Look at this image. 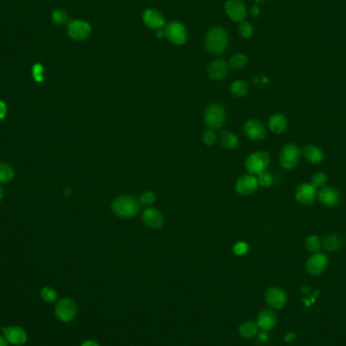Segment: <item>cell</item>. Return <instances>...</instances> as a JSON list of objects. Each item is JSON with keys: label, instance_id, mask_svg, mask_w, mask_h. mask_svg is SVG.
<instances>
[{"label": "cell", "instance_id": "obj_1", "mask_svg": "<svg viewBox=\"0 0 346 346\" xmlns=\"http://www.w3.org/2000/svg\"><path fill=\"white\" fill-rule=\"evenodd\" d=\"M110 208L116 216L130 219L138 215L141 204L139 200L132 196H120L112 201Z\"/></svg>", "mask_w": 346, "mask_h": 346}, {"label": "cell", "instance_id": "obj_2", "mask_svg": "<svg viewBox=\"0 0 346 346\" xmlns=\"http://www.w3.org/2000/svg\"><path fill=\"white\" fill-rule=\"evenodd\" d=\"M205 45L208 52L213 54H221L228 45V35L223 28L216 27L210 29L206 35Z\"/></svg>", "mask_w": 346, "mask_h": 346}, {"label": "cell", "instance_id": "obj_3", "mask_svg": "<svg viewBox=\"0 0 346 346\" xmlns=\"http://www.w3.org/2000/svg\"><path fill=\"white\" fill-rule=\"evenodd\" d=\"M227 120L224 107L219 104H210L204 112V122L210 130L221 129Z\"/></svg>", "mask_w": 346, "mask_h": 346}, {"label": "cell", "instance_id": "obj_4", "mask_svg": "<svg viewBox=\"0 0 346 346\" xmlns=\"http://www.w3.org/2000/svg\"><path fill=\"white\" fill-rule=\"evenodd\" d=\"M270 163L271 157L266 152H255L247 158L245 162V168L249 174L258 175L265 171Z\"/></svg>", "mask_w": 346, "mask_h": 346}, {"label": "cell", "instance_id": "obj_5", "mask_svg": "<svg viewBox=\"0 0 346 346\" xmlns=\"http://www.w3.org/2000/svg\"><path fill=\"white\" fill-rule=\"evenodd\" d=\"M301 158V150L295 144H286L281 148L279 154V162L280 165L285 169L295 168Z\"/></svg>", "mask_w": 346, "mask_h": 346}, {"label": "cell", "instance_id": "obj_6", "mask_svg": "<svg viewBox=\"0 0 346 346\" xmlns=\"http://www.w3.org/2000/svg\"><path fill=\"white\" fill-rule=\"evenodd\" d=\"M67 34L71 40L81 42L91 34V27L87 22L81 20L71 21L67 27Z\"/></svg>", "mask_w": 346, "mask_h": 346}, {"label": "cell", "instance_id": "obj_7", "mask_svg": "<svg viewBox=\"0 0 346 346\" xmlns=\"http://www.w3.org/2000/svg\"><path fill=\"white\" fill-rule=\"evenodd\" d=\"M56 316L63 322L68 323L77 315V306L75 302L70 298H64L60 300L55 308Z\"/></svg>", "mask_w": 346, "mask_h": 346}, {"label": "cell", "instance_id": "obj_8", "mask_svg": "<svg viewBox=\"0 0 346 346\" xmlns=\"http://www.w3.org/2000/svg\"><path fill=\"white\" fill-rule=\"evenodd\" d=\"M142 221L150 229L157 230L164 226L165 220L163 214L155 208H147L142 213Z\"/></svg>", "mask_w": 346, "mask_h": 346}, {"label": "cell", "instance_id": "obj_9", "mask_svg": "<svg viewBox=\"0 0 346 346\" xmlns=\"http://www.w3.org/2000/svg\"><path fill=\"white\" fill-rule=\"evenodd\" d=\"M257 177L252 174H245L240 176L235 183V190L241 196L252 195L258 188Z\"/></svg>", "mask_w": 346, "mask_h": 346}, {"label": "cell", "instance_id": "obj_10", "mask_svg": "<svg viewBox=\"0 0 346 346\" xmlns=\"http://www.w3.org/2000/svg\"><path fill=\"white\" fill-rule=\"evenodd\" d=\"M244 134L252 141H261L266 136V129L264 125L256 120L250 119L244 124Z\"/></svg>", "mask_w": 346, "mask_h": 346}, {"label": "cell", "instance_id": "obj_11", "mask_svg": "<svg viewBox=\"0 0 346 346\" xmlns=\"http://www.w3.org/2000/svg\"><path fill=\"white\" fill-rule=\"evenodd\" d=\"M328 263V257L325 254L317 252L309 257L306 263V267L308 273L312 276H319L326 271Z\"/></svg>", "mask_w": 346, "mask_h": 346}, {"label": "cell", "instance_id": "obj_12", "mask_svg": "<svg viewBox=\"0 0 346 346\" xmlns=\"http://www.w3.org/2000/svg\"><path fill=\"white\" fill-rule=\"evenodd\" d=\"M165 35L175 45H182L187 40V32L184 26L178 22H173L166 26Z\"/></svg>", "mask_w": 346, "mask_h": 346}, {"label": "cell", "instance_id": "obj_13", "mask_svg": "<svg viewBox=\"0 0 346 346\" xmlns=\"http://www.w3.org/2000/svg\"><path fill=\"white\" fill-rule=\"evenodd\" d=\"M265 301L274 309H281L285 306L287 297L283 290L279 287H270L265 293Z\"/></svg>", "mask_w": 346, "mask_h": 346}, {"label": "cell", "instance_id": "obj_14", "mask_svg": "<svg viewBox=\"0 0 346 346\" xmlns=\"http://www.w3.org/2000/svg\"><path fill=\"white\" fill-rule=\"evenodd\" d=\"M316 187L309 183H303L298 186L296 191V200L302 206H310L316 199Z\"/></svg>", "mask_w": 346, "mask_h": 346}, {"label": "cell", "instance_id": "obj_15", "mask_svg": "<svg viewBox=\"0 0 346 346\" xmlns=\"http://www.w3.org/2000/svg\"><path fill=\"white\" fill-rule=\"evenodd\" d=\"M3 334L7 342L14 345H23L28 340V334L26 330L18 326H11L4 328Z\"/></svg>", "mask_w": 346, "mask_h": 346}, {"label": "cell", "instance_id": "obj_16", "mask_svg": "<svg viewBox=\"0 0 346 346\" xmlns=\"http://www.w3.org/2000/svg\"><path fill=\"white\" fill-rule=\"evenodd\" d=\"M226 12L234 22H241L246 17V7L240 0H228L225 5Z\"/></svg>", "mask_w": 346, "mask_h": 346}, {"label": "cell", "instance_id": "obj_17", "mask_svg": "<svg viewBox=\"0 0 346 346\" xmlns=\"http://www.w3.org/2000/svg\"><path fill=\"white\" fill-rule=\"evenodd\" d=\"M143 22L144 24L152 29V30H160L162 27H164L165 21L161 12H159L156 9H146L143 13Z\"/></svg>", "mask_w": 346, "mask_h": 346}, {"label": "cell", "instance_id": "obj_18", "mask_svg": "<svg viewBox=\"0 0 346 346\" xmlns=\"http://www.w3.org/2000/svg\"><path fill=\"white\" fill-rule=\"evenodd\" d=\"M319 200L326 207H335L340 202V194L334 187H323L319 193Z\"/></svg>", "mask_w": 346, "mask_h": 346}, {"label": "cell", "instance_id": "obj_19", "mask_svg": "<svg viewBox=\"0 0 346 346\" xmlns=\"http://www.w3.org/2000/svg\"><path fill=\"white\" fill-rule=\"evenodd\" d=\"M257 325L263 331L272 330L277 323V318L276 313L270 309H265L259 313L257 317Z\"/></svg>", "mask_w": 346, "mask_h": 346}, {"label": "cell", "instance_id": "obj_20", "mask_svg": "<svg viewBox=\"0 0 346 346\" xmlns=\"http://www.w3.org/2000/svg\"><path fill=\"white\" fill-rule=\"evenodd\" d=\"M229 71V64L224 60H216L208 67V77L213 80H221L226 77Z\"/></svg>", "mask_w": 346, "mask_h": 346}, {"label": "cell", "instance_id": "obj_21", "mask_svg": "<svg viewBox=\"0 0 346 346\" xmlns=\"http://www.w3.org/2000/svg\"><path fill=\"white\" fill-rule=\"evenodd\" d=\"M268 126L271 131L274 134H282L287 127V121L285 119V117L281 113H275L271 117L270 121H268Z\"/></svg>", "mask_w": 346, "mask_h": 346}, {"label": "cell", "instance_id": "obj_22", "mask_svg": "<svg viewBox=\"0 0 346 346\" xmlns=\"http://www.w3.org/2000/svg\"><path fill=\"white\" fill-rule=\"evenodd\" d=\"M219 141L221 146L226 150H235L239 145L238 137L229 131H223L219 135Z\"/></svg>", "mask_w": 346, "mask_h": 346}, {"label": "cell", "instance_id": "obj_23", "mask_svg": "<svg viewBox=\"0 0 346 346\" xmlns=\"http://www.w3.org/2000/svg\"><path fill=\"white\" fill-rule=\"evenodd\" d=\"M322 246L328 252H335L341 248L342 239L337 234H329L324 237Z\"/></svg>", "mask_w": 346, "mask_h": 346}, {"label": "cell", "instance_id": "obj_24", "mask_svg": "<svg viewBox=\"0 0 346 346\" xmlns=\"http://www.w3.org/2000/svg\"><path fill=\"white\" fill-rule=\"evenodd\" d=\"M303 154L305 158L311 163H319L324 158L323 151L319 147L314 146V145L306 146L303 150Z\"/></svg>", "mask_w": 346, "mask_h": 346}, {"label": "cell", "instance_id": "obj_25", "mask_svg": "<svg viewBox=\"0 0 346 346\" xmlns=\"http://www.w3.org/2000/svg\"><path fill=\"white\" fill-rule=\"evenodd\" d=\"M258 325L254 321H245L239 327V334L245 339H251L258 334Z\"/></svg>", "mask_w": 346, "mask_h": 346}, {"label": "cell", "instance_id": "obj_26", "mask_svg": "<svg viewBox=\"0 0 346 346\" xmlns=\"http://www.w3.org/2000/svg\"><path fill=\"white\" fill-rule=\"evenodd\" d=\"M249 91L248 84L243 80H236L230 86V92L235 98H243Z\"/></svg>", "mask_w": 346, "mask_h": 346}, {"label": "cell", "instance_id": "obj_27", "mask_svg": "<svg viewBox=\"0 0 346 346\" xmlns=\"http://www.w3.org/2000/svg\"><path fill=\"white\" fill-rule=\"evenodd\" d=\"M248 63V58L244 54H235L229 61V66L232 69L240 70L244 68Z\"/></svg>", "mask_w": 346, "mask_h": 346}, {"label": "cell", "instance_id": "obj_28", "mask_svg": "<svg viewBox=\"0 0 346 346\" xmlns=\"http://www.w3.org/2000/svg\"><path fill=\"white\" fill-rule=\"evenodd\" d=\"M14 177V170L6 163H0V183L10 182Z\"/></svg>", "mask_w": 346, "mask_h": 346}, {"label": "cell", "instance_id": "obj_29", "mask_svg": "<svg viewBox=\"0 0 346 346\" xmlns=\"http://www.w3.org/2000/svg\"><path fill=\"white\" fill-rule=\"evenodd\" d=\"M51 17H52V21H53L54 24L61 26V25L66 24L67 18H68V15H67L66 11H64L63 9L56 8V9H54V10L52 11Z\"/></svg>", "mask_w": 346, "mask_h": 346}, {"label": "cell", "instance_id": "obj_30", "mask_svg": "<svg viewBox=\"0 0 346 346\" xmlns=\"http://www.w3.org/2000/svg\"><path fill=\"white\" fill-rule=\"evenodd\" d=\"M155 201H156V194L152 190H145L144 193H142L139 199L140 204L146 207L152 206L155 203Z\"/></svg>", "mask_w": 346, "mask_h": 346}, {"label": "cell", "instance_id": "obj_31", "mask_svg": "<svg viewBox=\"0 0 346 346\" xmlns=\"http://www.w3.org/2000/svg\"><path fill=\"white\" fill-rule=\"evenodd\" d=\"M322 247V241L318 236L311 235L306 240V248L312 253H317Z\"/></svg>", "mask_w": 346, "mask_h": 346}, {"label": "cell", "instance_id": "obj_32", "mask_svg": "<svg viewBox=\"0 0 346 346\" xmlns=\"http://www.w3.org/2000/svg\"><path fill=\"white\" fill-rule=\"evenodd\" d=\"M41 297H42V299L45 302H47V303H53L57 299V293H56V291L54 289H52L50 286H45L41 291Z\"/></svg>", "mask_w": 346, "mask_h": 346}, {"label": "cell", "instance_id": "obj_33", "mask_svg": "<svg viewBox=\"0 0 346 346\" xmlns=\"http://www.w3.org/2000/svg\"><path fill=\"white\" fill-rule=\"evenodd\" d=\"M45 68L41 63H35L32 67V75L36 83H42L45 79Z\"/></svg>", "mask_w": 346, "mask_h": 346}, {"label": "cell", "instance_id": "obj_34", "mask_svg": "<svg viewBox=\"0 0 346 346\" xmlns=\"http://www.w3.org/2000/svg\"><path fill=\"white\" fill-rule=\"evenodd\" d=\"M327 182V175L324 172L315 173L312 177V185L317 187H322Z\"/></svg>", "mask_w": 346, "mask_h": 346}, {"label": "cell", "instance_id": "obj_35", "mask_svg": "<svg viewBox=\"0 0 346 346\" xmlns=\"http://www.w3.org/2000/svg\"><path fill=\"white\" fill-rule=\"evenodd\" d=\"M257 181H258V184L261 185L262 187H270L274 182V178L270 173L263 171L258 174Z\"/></svg>", "mask_w": 346, "mask_h": 346}, {"label": "cell", "instance_id": "obj_36", "mask_svg": "<svg viewBox=\"0 0 346 346\" xmlns=\"http://www.w3.org/2000/svg\"><path fill=\"white\" fill-rule=\"evenodd\" d=\"M238 32L240 35L244 37V39H250L252 35H253V27L249 24V23H246V22H242L240 25H239V28H238Z\"/></svg>", "mask_w": 346, "mask_h": 346}, {"label": "cell", "instance_id": "obj_37", "mask_svg": "<svg viewBox=\"0 0 346 346\" xmlns=\"http://www.w3.org/2000/svg\"><path fill=\"white\" fill-rule=\"evenodd\" d=\"M249 251V245L244 241L236 242L233 246V252L237 256H243Z\"/></svg>", "mask_w": 346, "mask_h": 346}, {"label": "cell", "instance_id": "obj_38", "mask_svg": "<svg viewBox=\"0 0 346 346\" xmlns=\"http://www.w3.org/2000/svg\"><path fill=\"white\" fill-rule=\"evenodd\" d=\"M203 142L207 146H213L217 142V135L214 133V131H207L203 135Z\"/></svg>", "mask_w": 346, "mask_h": 346}, {"label": "cell", "instance_id": "obj_39", "mask_svg": "<svg viewBox=\"0 0 346 346\" xmlns=\"http://www.w3.org/2000/svg\"><path fill=\"white\" fill-rule=\"evenodd\" d=\"M7 114V106L2 101H0V121L4 120Z\"/></svg>", "mask_w": 346, "mask_h": 346}, {"label": "cell", "instance_id": "obj_40", "mask_svg": "<svg viewBox=\"0 0 346 346\" xmlns=\"http://www.w3.org/2000/svg\"><path fill=\"white\" fill-rule=\"evenodd\" d=\"M258 339H259V341H262V342L267 341L268 340V334H267V332L263 331V330L261 332H259L258 333Z\"/></svg>", "mask_w": 346, "mask_h": 346}, {"label": "cell", "instance_id": "obj_41", "mask_svg": "<svg viewBox=\"0 0 346 346\" xmlns=\"http://www.w3.org/2000/svg\"><path fill=\"white\" fill-rule=\"evenodd\" d=\"M296 337H297V334H296V333H294V332H289V333L284 336V341H285V342H292V341H294V340L296 339Z\"/></svg>", "mask_w": 346, "mask_h": 346}, {"label": "cell", "instance_id": "obj_42", "mask_svg": "<svg viewBox=\"0 0 346 346\" xmlns=\"http://www.w3.org/2000/svg\"><path fill=\"white\" fill-rule=\"evenodd\" d=\"M81 346H101L97 341L94 340H85Z\"/></svg>", "mask_w": 346, "mask_h": 346}, {"label": "cell", "instance_id": "obj_43", "mask_svg": "<svg viewBox=\"0 0 346 346\" xmlns=\"http://www.w3.org/2000/svg\"><path fill=\"white\" fill-rule=\"evenodd\" d=\"M0 346H8L7 340L2 336H0Z\"/></svg>", "mask_w": 346, "mask_h": 346}, {"label": "cell", "instance_id": "obj_44", "mask_svg": "<svg viewBox=\"0 0 346 346\" xmlns=\"http://www.w3.org/2000/svg\"><path fill=\"white\" fill-rule=\"evenodd\" d=\"M252 14H253L254 16H257V15L259 14V9H258L257 6H254V7L252 8Z\"/></svg>", "mask_w": 346, "mask_h": 346}, {"label": "cell", "instance_id": "obj_45", "mask_svg": "<svg viewBox=\"0 0 346 346\" xmlns=\"http://www.w3.org/2000/svg\"><path fill=\"white\" fill-rule=\"evenodd\" d=\"M3 195H4V191H3V188H2V186H1V184H0V201H1L2 198H3Z\"/></svg>", "mask_w": 346, "mask_h": 346}, {"label": "cell", "instance_id": "obj_46", "mask_svg": "<svg viewBox=\"0 0 346 346\" xmlns=\"http://www.w3.org/2000/svg\"><path fill=\"white\" fill-rule=\"evenodd\" d=\"M163 35H165V32H157V36L158 37H162Z\"/></svg>", "mask_w": 346, "mask_h": 346}]
</instances>
